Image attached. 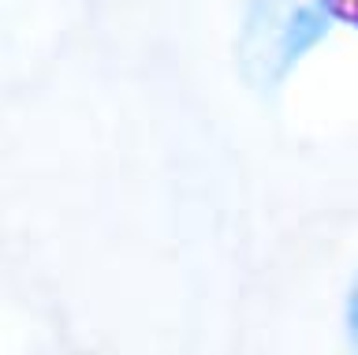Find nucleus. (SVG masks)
Returning a JSON list of instances; mask_svg holds the SVG:
<instances>
[{
  "label": "nucleus",
  "instance_id": "nucleus-1",
  "mask_svg": "<svg viewBox=\"0 0 358 355\" xmlns=\"http://www.w3.org/2000/svg\"><path fill=\"white\" fill-rule=\"evenodd\" d=\"M343 23L340 0H254L239 34V68L254 86H276L284 75Z\"/></svg>",
  "mask_w": 358,
  "mask_h": 355
},
{
  "label": "nucleus",
  "instance_id": "nucleus-2",
  "mask_svg": "<svg viewBox=\"0 0 358 355\" xmlns=\"http://www.w3.org/2000/svg\"><path fill=\"white\" fill-rule=\"evenodd\" d=\"M340 326H336V340H340V355H358V270L351 273V284L340 299Z\"/></svg>",
  "mask_w": 358,
  "mask_h": 355
}]
</instances>
